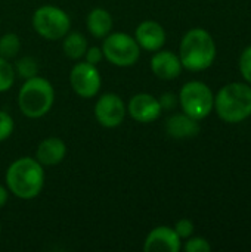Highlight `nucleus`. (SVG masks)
Returning a JSON list of instances; mask_svg holds the SVG:
<instances>
[{"instance_id": "obj_10", "label": "nucleus", "mask_w": 251, "mask_h": 252, "mask_svg": "<svg viewBox=\"0 0 251 252\" xmlns=\"http://www.w3.org/2000/svg\"><path fill=\"white\" fill-rule=\"evenodd\" d=\"M129 115L138 123H152L161 115V105L157 97L149 93H138L135 94L127 105Z\"/></svg>"}, {"instance_id": "obj_7", "label": "nucleus", "mask_w": 251, "mask_h": 252, "mask_svg": "<svg viewBox=\"0 0 251 252\" xmlns=\"http://www.w3.org/2000/svg\"><path fill=\"white\" fill-rule=\"evenodd\" d=\"M179 103L186 115L200 121L212 112L215 97L207 84L201 81H189L180 89Z\"/></svg>"}, {"instance_id": "obj_26", "label": "nucleus", "mask_w": 251, "mask_h": 252, "mask_svg": "<svg viewBox=\"0 0 251 252\" xmlns=\"http://www.w3.org/2000/svg\"><path fill=\"white\" fill-rule=\"evenodd\" d=\"M161 109H173L178 103V97L173 93H164L160 99H158Z\"/></svg>"}, {"instance_id": "obj_19", "label": "nucleus", "mask_w": 251, "mask_h": 252, "mask_svg": "<svg viewBox=\"0 0 251 252\" xmlns=\"http://www.w3.org/2000/svg\"><path fill=\"white\" fill-rule=\"evenodd\" d=\"M15 68H16V74L24 80L36 77L38 72V63L33 56H24L18 59L15 63Z\"/></svg>"}, {"instance_id": "obj_28", "label": "nucleus", "mask_w": 251, "mask_h": 252, "mask_svg": "<svg viewBox=\"0 0 251 252\" xmlns=\"http://www.w3.org/2000/svg\"><path fill=\"white\" fill-rule=\"evenodd\" d=\"M0 230H1V227H0Z\"/></svg>"}, {"instance_id": "obj_20", "label": "nucleus", "mask_w": 251, "mask_h": 252, "mask_svg": "<svg viewBox=\"0 0 251 252\" xmlns=\"http://www.w3.org/2000/svg\"><path fill=\"white\" fill-rule=\"evenodd\" d=\"M15 83V69L7 59L0 56V93L10 90Z\"/></svg>"}, {"instance_id": "obj_11", "label": "nucleus", "mask_w": 251, "mask_h": 252, "mask_svg": "<svg viewBox=\"0 0 251 252\" xmlns=\"http://www.w3.org/2000/svg\"><path fill=\"white\" fill-rule=\"evenodd\" d=\"M180 248V238L175 229L169 226H158L152 229L143 244V251L146 252H178Z\"/></svg>"}, {"instance_id": "obj_8", "label": "nucleus", "mask_w": 251, "mask_h": 252, "mask_svg": "<svg viewBox=\"0 0 251 252\" xmlns=\"http://www.w3.org/2000/svg\"><path fill=\"white\" fill-rule=\"evenodd\" d=\"M70 84L75 94L83 99H90L96 96L101 90V74L99 69L89 62H78L72 66L70 72Z\"/></svg>"}, {"instance_id": "obj_18", "label": "nucleus", "mask_w": 251, "mask_h": 252, "mask_svg": "<svg viewBox=\"0 0 251 252\" xmlns=\"http://www.w3.org/2000/svg\"><path fill=\"white\" fill-rule=\"evenodd\" d=\"M21 50V40L15 32H7L0 37V56L4 59L15 58Z\"/></svg>"}, {"instance_id": "obj_25", "label": "nucleus", "mask_w": 251, "mask_h": 252, "mask_svg": "<svg viewBox=\"0 0 251 252\" xmlns=\"http://www.w3.org/2000/svg\"><path fill=\"white\" fill-rule=\"evenodd\" d=\"M84 59H86V62H89V63H92V65L96 66V65L104 59L102 49H101V47H96V46L87 47V50H86V53H84Z\"/></svg>"}, {"instance_id": "obj_5", "label": "nucleus", "mask_w": 251, "mask_h": 252, "mask_svg": "<svg viewBox=\"0 0 251 252\" xmlns=\"http://www.w3.org/2000/svg\"><path fill=\"white\" fill-rule=\"evenodd\" d=\"M34 31L46 40H61L71 28V19L61 7L44 4L33 13Z\"/></svg>"}, {"instance_id": "obj_15", "label": "nucleus", "mask_w": 251, "mask_h": 252, "mask_svg": "<svg viewBox=\"0 0 251 252\" xmlns=\"http://www.w3.org/2000/svg\"><path fill=\"white\" fill-rule=\"evenodd\" d=\"M166 130L167 134L175 139H189L195 137L200 133V124L197 120L183 112L172 115L166 123Z\"/></svg>"}, {"instance_id": "obj_21", "label": "nucleus", "mask_w": 251, "mask_h": 252, "mask_svg": "<svg viewBox=\"0 0 251 252\" xmlns=\"http://www.w3.org/2000/svg\"><path fill=\"white\" fill-rule=\"evenodd\" d=\"M13 127H15V124H13L12 117L7 112L0 111V142L6 140L12 134Z\"/></svg>"}, {"instance_id": "obj_2", "label": "nucleus", "mask_w": 251, "mask_h": 252, "mask_svg": "<svg viewBox=\"0 0 251 252\" xmlns=\"http://www.w3.org/2000/svg\"><path fill=\"white\" fill-rule=\"evenodd\" d=\"M216 58V44L209 31L203 28L189 30L179 49V59L182 66L189 71H204L207 69Z\"/></svg>"}, {"instance_id": "obj_16", "label": "nucleus", "mask_w": 251, "mask_h": 252, "mask_svg": "<svg viewBox=\"0 0 251 252\" xmlns=\"http://www.w3.org/2000/svg\"><path fill=\"white\" fill-rule=\"evenodd\" d=\"M87 30L96 38H105L112 30V16L102 7H95L87 15Z\"/></svg>"}, {"instance_id": "obj_9", "label": "nucleus", "mask_w": 251, "mask_h": 252, "mask_svg": "<svg viewBox=\"0 0 251 252\" xmlns=\"http://www.w3.org/2000/svg\"><path fill=\"white\" fill-rule=\"evenodd\" d=\"M126 112L127 109L123 99L115 93L102 94L95 105V117L105 128L118 127L124 121Z\"/></svg>"}, {"instance_id": "obj_14", "label": "nucleus", "mask_w": 251, "mask_h": 252, "mask_svg": "<svg viewBox=\"0 0 251 252\" xmlns=\"http://www.w3.org/2000/svg\"><path fill=\"white\" fill-rule=\"evenodd\" d=\"M67 155V146L65 142L59 137H47L40 142L36 151V159L41 165H58L64 161Z\"/></svg>"}, {"instance_id": "obj_17", "label": "nucleus", "mask_w": 251, "mask_h": 252, "mask_svg": "<svg viewBox=\"0 0 251 252\" xmlns=\"http://www.w3.org/2000/svg\"><path fill=\"white\" fill-rule=\"evenodd\" d=\"M64 53L70 59H81L84 58V53L87 50V40L81 32H67L64 35V43H62Z\"/></svg>"}, {"instance_id": "obj_24", "label": "nucleus", "mask_w": 251, "mask_h": 252, "mask_svg": "<svg viewBox=\"0 0 251 252\" xmlns=\"http://www.w3.org/2000/svg\"><path fill=\"white\" fill-rule=\"evenodd\" d=\"M175 232L178 233V236L180 239H188L194 233V223L191 220H188V219H182V220H179L176 223Z\"/></svg>"}, {"instance_id": "obj_12", "label": "nucleus", "mask_w": 251, "mask_h": 252, "mask_svg": "<svg viewBox=\"0 0 251 252\" xmlns=\"http://www.w3.org/2000/svg\"><path fill=\"white\" fill-rule=\"evenodd\" d=\"M135 38L141 49L157 52L166 43V31L161 24L155 21H143L135 31Z\"/></svg>"}, {"instance_id": "obj_6", "label": "nucleus", "mask_w": 251, "mask_h": 252, "mask_svg": "<svg viewBox=\"0 0 251 252\" xmlns=\"http://www.w3.org/2000/svg\"><path fill=\"white\" fill-rule=\"evenodd\" d=\"M104 58L120 68L133 66L141 56V46L136 38L126 32H112L108 34L102 44Z\"/></svg>"}, {"instance_id": "obj_23", "label": "nucleus", "mask_w": 251, "mask_h": 252, "mask_svg": "<svg viewBox=\"0 0 251 252\" xmlns=\"http://www.w3.org/2000/svg\"><path fill=\"white\" fill-rule=\"evenodd\" d=\"M185 251L186 252H210L212 247L210 244L204 239V238H191L186 244H185Z\"/></svg>"}, {"instance_id": "obj_4", "label": "nucleus", "mask_w": 251, "mask_h": 252, "mask_svg": "<svg viewBox=\"0 0 251 252\" xmlns=\"http://www.w3.org/2000/svg\"><path fill=\"white\" fill-rule=\"evenodd\" d=\"M217 115L225 123H241L251 115V87L244 83H231L215 97Z\"/></svg>"}, {"instance_id": "obj_1", "label": "nucleus", "mask_w": 251, "mask_h": 252, "mask_svg": "<svg viewBox=\"0 0 251 252\" xmlns=\"http://www.w3.org/2000/svg\"><path fill=\"white\" fill-rule=\"evenodd\" d=\"M6 186L19 199L37 198L44 186L43 165L36 158H18L6 170Z\"/></svg>"}, {"instance_id": "obj_22", "label": "nucleus", "mask_w": 251, "mask_h": 252, "mask_svg": "<svg viewBox=\"0 0 251 252\" xmlns=\"http://www.w3.org/2000/svg\"><path fill=\"white\" fill-rule=\"evenodd\" d=\"M240 71L244 80L251 84V46L244 49V52L240 56Z\"/></svg>"}, {"instance_id": "obj_13", "label": "nucleus", "mask_w": 251, "mask_h": 252, "mask_svg": "<svg viewBox=\"0 0 251 252\" xmlns=\"http://www.w3.org/2000/svg\"><path fill=\"white\" fill-rule=\"evenodd\" d=\"M182 62L170 50H157L151 58V71L161 80H175L182 72Z\"/></svg>"}, {"instance_id": "obj_3", "label": "nucleus", "mask_w": 251, "mask_h": 252, "mask_svg": "<svg viewBox=\"0 0 251 252\" xmlns=\"http://www.w3.org/2000/svg\"><path fill=\"white\" fill-rule=\"evenodd\" d=\"M55 90L50 81L43 77L27 78L18 93L19 111L31 120L44 117L53 106Z\"/></svg>"}, {"instance_id": "obj_27", "label": "nucleus", "mask_w": 251, "mask_h": 252, "mask_svg": "<svg viewBox=\"0 0 251 252\" xmlns=\"http://www.w3.org/2000/svg\"><path fill=\"white\" fill-rule=\"evenodd\" d=\"M7 198H9V192L4 186L0 185V208H3L7 202Z\"/></svg>"}]
</instances>
